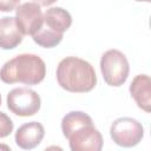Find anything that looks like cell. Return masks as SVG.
Masks as SVG:
<instances>
[{
    "label": "cell",
    "mask_w": 151,
    "mask_h": 151,
    "mask_svg": "<svg viewBox=\"0 0 151 151\" xmlns=\"http://www.w3.org/2000/svg\"><path fill=\"white\" fill-rule=\"evenodd\" d=\"M57 81L64 90L74 93L90 92L97 85L93 66L78 57H66L58 64Z\"/></svg>",
    "instance_id": "cell-1"
},
{
    "label": "cell",
    "mask_w": 151,
    "mask_h": 151,
    "mask_svg": "<svg viewBox=\"0 0 151 151\" xmlns=\"http://www.w3.org/2000/svg\"><path fill=\"white\" fill-rule=\"evenodd\" d=\"M46 76L45 61L37 54L22 53L6 61L0 70V79L5 84L22 83L37 85Z\"/></svg>",
    "instance_id": "cell-2"
},
{
    "label": "cell",
    "mask_w": 151,
    "mask_h": 151,
    "mask_svg": "<svg viewBox=\"0 0 151 151\" xmlns=\"http://www.w3.org/2000/svg\"><path fill=\"white\" fill-rule=\"evenodd\" d=\"M100 71L105 83L110 86H122L130 72L129 61L119 50H107L100 58Z\"/></svg>",
    "instance_id": "cell-3"
},
{
    "label": "cell",
    "mask_w": 151,
    "mask_h": 151,
    "mask_svg": "<svg viewBox=\"0 0 151 151\" xmlns=\"http://www.w3.org/2000/svg\"><path fill=\"white\" fill-rule=\"evenodd\" d=\"M41 106L39 94L28 87H15L7 94L8 110L19 117L35 114Z\"/></svg>",
    "instance_id": "cell-4"
},
{
    "label": "cell",
    "mask_w": 151,
    "mask_h": 151,
    "mask_svg": "<svg viewBox=\"0 0 151 151\" xmlns=\"http://www.w3.org/2000/svg\"><path fill=\"white\" fill-rule=\"evenodd\" d=\"M110 134L117 145L123 147H132L142 140L144 129L137 119L122 117L111 124Z\"/></svg>",
    "instance_id": "cell-5"
},
{
    "label": "cell",
    "mask_w": 151,
    "mask_h": 151,
    "mask_svg": "<svg viewBox=\"0 0 151 151\" xmlns=\"http://www.w3.org/2000/svg\"><path fill=\"white\" fill-rule=\"evenodd\" d=\"M67 139L72 151H100L103 147L101 133L94 127L93 123L78 127Z\"/></svg>",
    "instance_id": "cell-6"
},
{
    "label": "cell",
    "mask_w": 151,
    "mask_h": 151,
    "mask_svg": "<svg viewBox=\"0 0 151 151\" xmlns=\"http://www.w3.org/2000/svg\"><path fill=\"white\" fill-rule=\"evenodd\" d=\"M15 21L24 35H33L42 25L44 14L37 2H24L15 8Z\"/></svg>",
    "instance_id": "cell-7"
},
{
    "label": "cell",
    "mask_w": 151,
    "mask_h": 151,
    "mask_svg": "<svg viewBox=\"0 0 151 151\" xmlns=\"http://www.w3.org/2000/svg\"><path fill=\"white\" fill-rule=\"evenodd\" d=\"M45 136L44 126L38 122H29L21 125L15 132V143L24 150L37 147Z\"/></svg>",
    "instance_id": "cell-8"
},
{
    "label": "cell",
    "mask_w": 151,
    "mask_h": 151,
    "mask_svg": "<svg viewBox=\"0 0 151 151\" xmlns=\"http://www.w3.org/2000/svg\"><path fill=\"white\" fill-rule=\"evenodd\" d=\"M131 97L134 99L138 107L145 112L151 110V80L147 74H138L133 78L130 85Z\"/></svg>",
    "instance_id": "cell-9"
},
{
    "label": "cell",
    "mask_w": 151,
    "mask_h": 151,
    "mask_svg": "<svg viewBox=\"0 0 151 151\" xmlns=\"http://www.w3.org/2000/svg\"><path fill=\"white\" fill-rule=\"evenodd\" d=\"M71 25V14L61 7H51L44 13V21L41 26L54 33L64 34V32L67 31Z\"/></svg>",
    "instance_id": "cell-10"
},
{
    "label": "cell",
    "mask_w": 151,
    "mask_h": 151,
    "mask_svg": "<svg viewBox=\"0 0 151 151\" xmlns=\"http://www.w3.org/2000/svg\"><path fill=\"white\" fill-rule=\"evenodd\" d=\"M24 34L19 29L15 18L4 17L0 19V48L13 50L22 41Z\"/></svg>",
    "instance_id": "cell-11"
},
{
    "label": "cell",
    "mask_w": 151,
    "mask_h": 151,
    "mask_svg": "<svg viewBox=\"0 0 151 151\" xmlns=\"http://www.w3.org/2000/svg\"><path fill=\"white\" fill-rule=\"evenodd\" d=\"M92 118L83 111H71L66 113L61 120V131L65 138H67L74 130L80 126L92 124Z\"/></svg>",
    "instance_id": "cell-12"
},
{
    "label": "cell",
    "mask_w": 151,
    "mask_h": 151,
    "mask_svg": "<svg viewBox=\"0 0 151 151\" xmlns=\"http://www.w3.org/2000/svg\"><path fill=\"white\" fill-rule=\"evenodd\" d=\"M13 122L12 119L4 112H0V138H5L9 136L13 131Z\"/></svg>",
    "instance_id": "cell-13"
},
{
    "label": "cell",
    "mask_w": 151,
    "mask_h": 151,
    "mask_svg": "<svg viewBox=\"0 0 151 151\" xmlns=\"http://www.w3.org/2000/svg\"><path fill=\"white\" fill-rule=\"evenodd\" d=\"M20 0H0V12H11L17 8Z\"/></svg>",
    "instance_id": "cell-14"
},
{
    "label": "cell",
    "mask_w": 151,
    "mask_h": 151,
    "mask_svg": "<svg viewBox=\"0 0 151 151\" xmlns=\"http://www.w3.org/2000/svg\"><path fill=\"white\" fill-rule=\"evenodd\" d=\"M37 4H39L40 6H50L52 4H54L57 0H34Z\"/></svg>",
    "instance_id": "cell-15"
},
{
    "label": "cell",
    "mask_w": 151,
    "mask_h": 151,
    "mask_svg": "<svg viewBox=\"0 0 151 151\" xmlns=\"http://www.w3.org/2000/svg\"><path fill=\"white\" fill-rule=\"evenodd\" d=\"M0 149H6V150H9V147L7 145H0Z\"/></svg>",
    "instance_id": "cell-16"
},
{
    "label": "cell",
    "mask_w": 151,
    "mask_h": 151,
    "mask_svg": "<svg viewBox=\"0 0 151 151\" xmlns=\"http://www.w3.org/2000/svg\"><path fill=\"white\" fill-rule=\"evenodd\" d=\"M136 1H144V2H150L151 0H136Z\"/></svg>",
    "instance_id": "cell-17"
},
{
    "label": "cell",
    "mask_w": 151,
    "mask_h": 151,
    "mask_svg": "<svg viewBox=\"0 0 151 151\" xmlns=\"http://www.w3.org/2000/svg\"><path fill=\"white\" fill-rule=\"evenodd\" d=\"M0 105H1V96H0Z\"/></svg>",
    "instance_id": "cell-18"
}]
</instances>
